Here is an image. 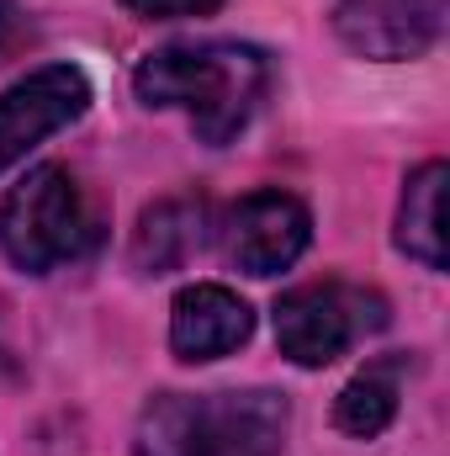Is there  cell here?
<instances>
[{
    "label": "cell",
    "instance_id": "1",
    "mask_svg": "<svg viewBox=\"0 0 450 456\" xmlns=\"http://www.w3.org/2000/svg\"><path fill=\"white\" fill-rule=\"evenodd\" d=\"M270 86V59L249 43H170L133 69L143 107H181L202 143H228L249 127Z\"/></svg>",
    "mask_w": 450,
    "mask_h": 456
},
{
    "label": "cell",
    "instance_id": "2",
    "mask_svg": "<svg viewBox=\"0 0 450 456\" xmlns=\"http://www.w3.org/2000/svg\"><path fill=\"white\" fill-rule=\"evenodd\" d=\"M286 398L270 387L249 393H159L143 403L133 456H281L286 446Z\"/></svg>",
    "mask_w": 450,
    "mask_h": 456
},
{
    "label": "cell",
    "instance_id": "3",
    "mask_svg": "<svg viewBox=\"0 0 450 456\" xmlns=\"http://www.w3.org/2000/svg\"><path fill=\"white\" fill-rule=\"evenodd\" d=\"M96 213L64 165L27 170L0 202V249L27 276H48L53 265L80 260L96 244Z\"/></svg>",
    "mask_w": 450,
    "mask_h": 456
},
{
    "label": "cell",
    "instance_id": "4",
    "mask_svg": "<svg viewBox=\"0 0 450 456\" xmlns=\"http://www.w3.org/2000/svg\"><path fill=\"white\" fill-rule=\"evenodd\" d=\"M387 319H392V308H387V297L376 287L308 281V287L281 292V303H276V345L297 366H329L350 345L387 330Z\"/></svg>",
    "mask_w": 450,
    "mask_h": 456
},
{
    "label": "cell",
    "instance_id": "5",
    "mask_svg": "<svg viewBox=\"0 0 450 456\" xmlns=\"http://www.w3.org/2000/svg\"><path fill=\"white\" fill-rule=\"evenodd\" d=\"M91 107V80L75 64H43L11 91H0V170L27 159L48 133L69 127Z\"/></svg>",
    "mask_w": 450,
    "mask_h": 456
},
{
    "label": "cell",
    "instance_id": "6",
    "mask_svg": "<svg viewBox=\"0 0 450 456\" xmlns=\"http://www.w3.org/2000/svg\"><path fill=\"white\" fill-rule=\"evenodd\" d=\"M313 239V218L286 191H249L223 224V249L244 276H281Z\"/></svg>",
    "mask_w": 450,
    "mask_h": 456
},
{
    "label": "cell",
    "instance_id": "7",
    "mask_svg": "<svg viewBox=\"0 0 450 456\" xmlns=\"http://www.w3.org/2000/svg\"><path fill=\"white\" fill-rule=\"evenodd\" d=\"M334 32L360 59H419L446 32V0H334Z\"/></svg>",
    "mask_w": 450,
    "mask_h": 456
},
{
    "label": "cell",
    "instance_id": "8",
    "mask_svg": "<svg viewBox=\"0 0 450 456\" xmlns=\"http://www.w3.org/2000/svg\"><path fill=\"white\" fill-rule=\"evenodd\" d=\"M254 335V314L238 292H228L218 281H197L175 297L170 308V345L181 361H218L228 350Z\"/></svg>",
    "mask_w": 450,
    "mask_h": 456
},
{
    "label": "cell",
    "instance_id": "9",
    "mask_svg": "<svg viewBox=\"0 0 450 456\" xmlns=\"http://www.w3.org/2000/svg\"><path fill=\"white\" fill-rule=\"evenodd\" d=\"M202 244H207V202L165 197V202L143 208V218L133 228V265L143 276H165V271H181Z\"/></svg>",
    "mask_w": 450,
    "mask_h": 456
},
{
    "label": "cell",
    "instance_id": "10",
    "mask_svg": "<svg viewBox=\"0 0 450 456\" xmlns=\"http://www.w3.org/2000/svg\"><path fill=\"white\" fill-rule=\"evenodd\" d=\"M446 159H430L408 175L398 208V249L424 271H446Z\"/></svg>",
    "mask_w": 450,
    "mask_h": 456
},
{
    "label": "cell",
    "instance_id": "11",
    "mask_svg": "<svg viewBox=\"0 0 450 456\" xmlns=\"http://www.w3.org/2000/svg\"><path fill=\"white\" fill-rule=\"evenodd\" d=\"M403 371L408 355H382L371 366H360L344 393L334 398V425L355 441H376L392 419H398V398H403Z\"/></svg>",
    "mask_w": 450,
    "mask_h": 456
},
{
    "label": "cell",
    "instance_id": "12",
    "mask_svg": "<svg viewBox=\"0 0 450 456\" xmlns=\"http://www.w3.org/2000/svg\"><path fill=\"white\" fill-rule=\"evenodd\" d=\"M133 16L143 21H175V16H213L223 11V0H122Z\"/></svg>",
    "mask_w": 450,
    "mask_h": 456
},
{
    "label": "cell",
    "instance_id": "13",
    "mask_svg": "<svg viewBox=\"0 0 450 456\" xmlns=\"http://www.w3.org/2000/svg\"><path fill=\"white\" fill-rule=\"evenodd\" d=\"M27 43H32V21L21 16V5H16V0H0V59L21 53Z\"/></svg>",
    "mask_w": 450,
    "mask_h": 456
}]
</instances>
